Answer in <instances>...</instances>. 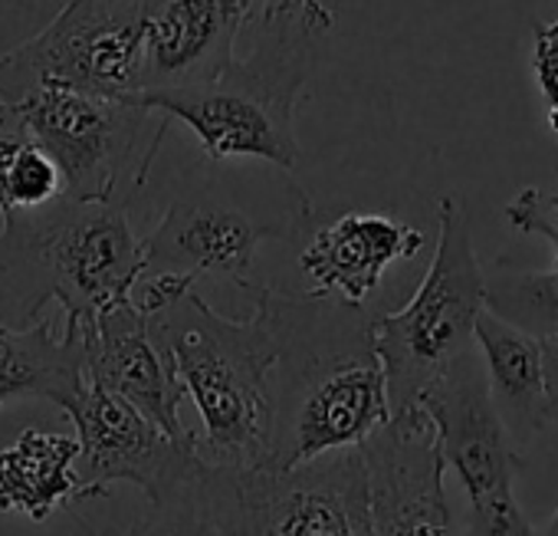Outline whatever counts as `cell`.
I'll return each mask as SVG.
<instances>
[{
	"instance_id": "e0dca14e",
	"label": "cell",
	"mask_w": 558,
	"mask_h": 536,
	"mask_svg": "<svg viewBox=\"0 0 558 536\" xmlns=\"http://www.w3.org/2000/svg\"><path fill=\"white\" fill-rule=\"evenodd\" d=\"M86 379L83 330L53 320H37L24 330L0 326V412L47 398L63 405Z\"/></svg>"
},
{
	"instance_id": "8992f818",
	"label": "cell",
	"mask_w": 558,
	"mask_h": 536,
	"mask_svg": "<svg viewBox=\"0 0 558 536\" xmlns=\"http://www.w3.org/2000/svg\"><path fill=\"white\" fill-rule=\"evenodd\" d=\"M486 310V277L473 250L470 217L457 198L437 201V250L414 297L375 317V349L385 369L391 415L417 398L473 349L476 317Z\"/></svg>"
},
{
	"instance_id": "d6986e66",
	"label": "cell",
	"mask_w": 558,
	"mask_h": 536,
	"mask_svg": "<svg viewBox=\"0 0 558 536\" xmlns=\"http://www.w3.org/2000/svg\"><path fill=\"white\" fill-rule=\"evenodd\" d=\"M116 536H230L207 487V461L181 487L165 493L151 510Z\"/></svg>"
},
{
	"instance_id": "7c38bea8",
	"label": "cell",
	"mask_w": 558,
	"mask_h": 536,
	"mask_svg": "<svg viewBox=\"0 0 558 536\" xmlns=\"http://www.w3.org/2000/svg\"><path fill=\"white\" fill-rule=\"evenodd\" d=\"M375 536H457L437 428L421 405L395 412L362 444Z\"/></svg>"
},
{
	"instance_id": "9a60e30c",
	"label": "cell",
	"mask_w": 558,
	"mask_h": 536,
	"mask_svg": "<svg viewBox=\"0 0 558 536\" xmlns=\"http://www.w3.org/2000/svg\"><path fill=\"white\" fill-rule=\"evenodd\" d=\"M424 234L388 214H342L326 224L300 253V271L310 281V294L332 297L352 307L378 290L391 263L417 257Z\"/></svg>"
},
{
	"instance_id": "2e32d148",
	"label": "cell",
	"mask_w": 558,
	"mask_h": 536,
	"mask_svg": "<svg viewBox=\"0 0 558 536\" xmlns=\"http://www.w3.org/2000/svg\"><path fill=\"white\" fill-rule=\"evenodd\" d=\"M76 434L24 428L8 448H0V513L44 523L60 507L89 500L76 474Z\"/></svg>"
},
{
	"instance_id": "6da1fadb",
	"label": "cell",
	"mask_w": 558,
	"mask_h": 536,
	"mask_svg": "<svg viewBox=\"0 0 558 536\" xmlns=\"http://www.w3.org/2000/svg\"><path fill=\"white\" fill-rule=\"evenodd\" d=\"M272 340L269 467H293L339 448H359L391 418L375 317L319 294L253 284Z\"/></svg>"
},
{
	"instance_id": "9c48e42d",
	"label": "cell",
	"mask_w": 558,
	"mask_h": 536,
	"mask_svg": "<svg viewBox=\"0 0 558 536\" xmlns=\"http://www.w3.org/2000/svg\"><path fill=\"white\" fill-rule=\"evenodd\" d=\"M142 67V0H66V8L37 37L0 57V103H17L44 83L135 99Z\"/></svg>"
},
{
	"instance_id": "4fadbf2b",
	"label": "cell",
	"mask_w": 558,
	"mask_h": 536,
	"mask_svg": "<svg viewBox=\"0 0 558 536\" xmlns=\"http://www.w3.org/2000/svg\"><path fill=\"white\" fill-rule=\"evenodd\" d=\"M266 0H142L145 67L142 90H178L214 80L240 31Z\"/></svg>"
},
{
	"instance_id": "7a4b0ae2",
	"label": "cell",
	"mask_w": 558,
	"mask_h": 536,
	"mask_svg": "<svg viewBox=\"0 0 558 536\" xmlns=\"http://www.w3.org/2000/svg\"><path fill=\"white\" fill-rule=\"evenodd\" d=\"M332 24L323 0H272L246 60L233 57L197 86L138 93L135 103L184 122L210 162L256 158L293 171L303 155L296 106Z\"/></svg>"
},
{
	"instance_id": "3957f363",
	"label": "cell",
	"mask_w": 558,
	"mask_h": 536,
	"mask_svg": "<svg viewBox=\"0 0 558 536\" xmlns=\"http://www.w3.org/2000/svg\"><path fill=\"white\" fill-rule=\"evenodd\" d=\"M0 217V326L37 323L50 300L63 307V323L93 326L99 313L132 300L145 257L125 204L63 194Z\"/></svg>"
},
{
	"instance_id": "30bf717a",
	"label": "cell",
	"mask_w": 558,
	"mask_h": 536,
	"mask_svg": "<svg viewBox=\"0 0 558 536\" xmlns=\"http://www.w3.org/2000/svg\"><path fill=\"white\" fill-rule=\"evenodd\" d=\"M430 415L447 467L470 500L466 536H538L515 497V441L509 438L480 356L466 349L417 398Z\"/></svg>"
},
{
	"instance_id": "44dd1931",
	"label": "cell",
	"mask_w": 558,
	"mask_h": 536,
	"mask_svg": "<svg viewBox=\"0 0 558 536\" xmlns=\"http://www.w3.org/2000/svg\"><path fill=\"white\" fill-rule=\"evenodd\" d=\"M506 217L515 230L522 234H538L548 243L558 247V188H525L519 191L509 207Z\"/></svg>"
},
{
	"instance_id": "5bb4252c",
	"label": "cell",
	"mask_w": 558,
	"mask_h": 536,
	"mask_svg": "<svg viewBox=\"0 0 558 536\" xmlns=\"http://www.w3.org/2000/svg\"><path fill=\"white\" fill-rule=\"evenodd\" d=\"M73 326V323H70ZM83 330L86 353V379L116 392L129 405H135L145 418H151L168 434H187L181 425L184 392L171 379L165 359L155 349L145 313L125 300L96 317L93 326Z\"/></svg>"
},
{
	"instance_id": "d4e9b609",
	"label": "cell",
	"mask_w": 558,
	"mask_h": 536,
	"mask_svg": "<svg viewBox=\"0 0 558 536\" xmlns=\"http://www.w3.org/2000/svg\"><path fill=\"white\" fill-rule=\"evenodd\" d=\"M538 536H558V510L551 513V520L542 526V533H538Z\"/></svg>"
},
{
	"instance_id": "603a6c76",
	"label": "cell",
	"mask_w": 558,
	"mask_h": 536,
	"mask_svg": "<svg viewBox=\"0 0 558 536\" xmlns=\"http://www.w3.org/2000/svg\"><path fill=\"white\" fill-rule=\"evenodd\" d=\"M31 129L24 122V116L8 106V103H0V198H4V181H8V171L14 165V158L21 155V148L31 142Z\"/></svg>"
},
{
	"instance_id": "8fae6325",
	"label": "cell",
	"mask_w": 558,
	"mask_h": 536,
	"mask_svg": "<svg viewBox=\"0 0 558 536\" xmlns=\"http://www.w3.org/2000/svg\"><path fill=\"white\" fill-rule=\"evenodd\" d=\"M80 441L76 474L89 500L106 497L112 484H135L148 503L181 487L204 464L194 431L168 434L135 405L93 379L60 405Z\"/></svg>"
},
{
	"instance_id": "ba28073f",
	"label": "cell",
	"mask_w": 558,
	"mask_h": 536,
	"mask_svg": "<svg viewBox=\"0 0 558 536\" xmlns=\"http://www.w3.org/2000/svg\"><path fill=\"white\" fill-rule=\"evenodd\" d=\"M207 487L230 536H375L359 448L293 467L207 464Z\"/></svg>"
},
{
	"instance_id": "ffe728a7",
	"label": "cell",
	"mask_w": 558,
	"mask_h": 536,
	"mask_svg": "<svg viewBox=\"0 0 558 536\" xmlns=\"http://www.w3.org/2000/svg\"><path fill=\"white\" fill-rule=\"evenodd\" d=\"M63 194H66V181H63L57 158L37 139H31L8 171L4 198H0V214L34 211V207L53 204Z\"/></svg>"
},
{
	"instance_id": "5b68a950",
	"label": "cell",
	"mask_w": 558,
	"mask_h": 536,
	"mask_svg": "<svg viewBox=\"0 0 558 536\" xmlns=\"http://www.w3.org/2000/svg\"><path fill=\"white\" fill-rule=\"evenodd\" d=\"M310 221L313 201L287 171L236 175L227 171V162H210V171L184 181L161 221L142 237V277H171L191 287L214 277L246 294L259 243L290 240Z\"/></svg>"
},
{
	"instance_id": "277c9868",
	"label": "cell",
	"mask_w": 558,
	"mask_h": 536,
	"mask_svg": "<svg viewBox=\"0 0 558 536\" xmlns=\"http://www.w3.org/2000/svg\"><path fill=\"white\" fill-rule=\"evenodd\" d=\"M145 320L171 379L201 415V457L220 467L266 464L272 340L263 310L253 303L246 320H230L187 287Z\"/></svg>"
},
{
	"instance_id": "52a82bcc",
	"label": "cell",
	"mask_w": 558,
	"mask_h": 536,
	"mask_svg": "<svg viewBox=\"0 0 558 536\" xmlns=\"http://www.w3.org/2000/svg\"><path fill=\"white\" fill-rule=\"evenodd\" d=\"M14 106L31 135L57 158L66 198L132 204L148 184L171 119L135 99H109L44 83Z\"/></svg>"
},
{
	"instance_id": "7402d4cb",
	"label": "cell",
	"mask_w": 558,
	"mask_h": 536,
	"mask_svg": "<svg viewBox=\"0 0 558 536\" xmlns=\"http://www.w3.org/2000/svg\"><path fill=\"white\" fill-rule=\"evenodd\" d=\"M532 70L542 96L548 99V109H558V17L548 27H535Z\"/></svg>"
},
{
	"instance_id": "ac0fdd59",
	"label": "cell",
	"mask_w": 558,
	"mask_h": 536,
	"mask_svg": "<svg viewBox=\"0 0 558 536\" xmlns=\"http://www.w3.org/2000/svg\"><path fill=\"white\" fill-rule=\"evenodd\" d=\"M473 346L480 349L483 376L509 438L515 441V434L529 438L538 431L545 425L538 340L483 310L473 326Z\"/></svg>"
},
{
	"instance_id": "cb8c5ba5",
	"label": "cell",
	"mask_w": 558,
	"mask_h": 536,
	"mask_svg": "<svg viewBox=\"0 0 558 536\" xmlns=\"http://www.w3.org/2000/svg\"><path fill=\"white\" fill-rule=\"evenodd\" d=\"M542 353V418L545 425H558V333L538 336Z\"/></svg>"
}]
</instances>
